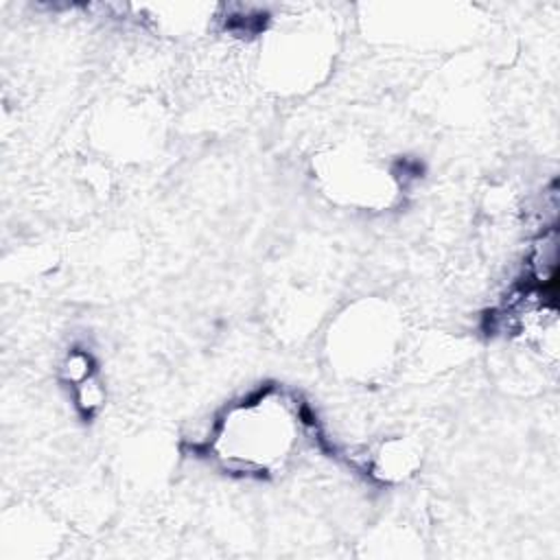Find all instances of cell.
<instances>
[{
  "label": "cell",
  "instance_id": "obj_1",
  "mask_svg": "<svg viewBox=\"0 0 560 560\" xmlns=\"http://www.w3.org/2000/svg\"><path fill=\"white\" fill-rule=\"evenodd\" d=\"M295 413L282 394H260L232 407L217 433L214 448L221 459L241 468H269L291 448Z\"/></svg>",
  "mask_w": 560,
  "mask_h": 560
}]
</instances>
